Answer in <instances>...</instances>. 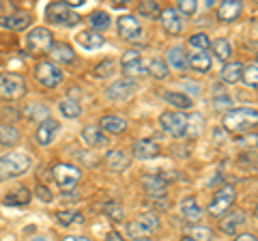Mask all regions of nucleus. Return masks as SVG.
I'll list each match as a JSON object with an SVG mask.
<instances>
[{"mask_svg":"<svg viewBox=\"0 0 258 241\" xmlns=\"http://www.w3.org/2000/svg\"><path fill=\"white\" fill-rule=\"evenodd\" d=\"M224 127L228 132H247L258 125V110L254 108H235L224 114Z\"/></svg>","mask_w":258,"mask_h":241,"instance_id":"obj_1","label":"nucleus"},{"mask_svg":"<svg viewBox=\"0 0 258 241\" xmlns=\"http://www.w3.org/2000/svg\"><path fill=\"white\" fill-rule=\"evenodd\" d=\"M30 168V155L28 153H9L0 157V181L20 176Z\"/></svg>","mask_w":258,"mask_h":241,"instance_id":"obj_2","label":"nucleus"},{"mask_svg":"<svg viewBox=\"0 0 258 241\" xmlns=\"http://www.w3.org/2000/svg\"><path fill=\"white\" fill-rule=\"evenodd\" d=\"M157 226H159L157 215L155 213H144L138 220L127 224V237L129 239H147L157 230Z\"/></svg>","mask_w":258,"mask_h":241,"instance_id":"obj_3","label":"nucleus"},{"mask_svg":"<svg viewBox=\"0 0 258 241\" xmlns=\"http://www.w3.org/2000/svg\"><path fill=\"white\" fill-rule=\"evenodd\" d=\"M24 43H26V50L30 54H45L52 50V33L43 26L32 28L24 39Z\"/></svg>","mask_w":258,"mask_h":241,"instance_id":"obj_4","label":"nucleus"},{"mask_svg":"<svg viewBox=\"0 0 258 241\" xmlns=\"http://www.w3.org/2000/svg\"><path fill=\"white\" fill-rule=\"evenodd\" d=\"M159 125L172 138H181V136L187 134V116L181 114V112H164L159 116Z\"/></svg>","mask_w":258,"mask_h":241,"instance_id":"obj_5","label":"nucleus"},{"mask_svg":"<svg viewBox=\"0 0 258 241\" xmlns=\"http://www.w3.org/2000/svg\"><path fill=\"white\" fill-rule=\"evenodd\" d=\"M26 93V82L18 74H0V95L7 99H18Z\"/></svg>","mask_w":258,"mask_h":241,"instance_id":"obj_6","label":"nucleus"},{"mask_svg":"<svg viewBox=\"0 0 258 241\" xmlns=\"http://www.w3.org/2000/svg\"><path fill=\"white\" fill-rule=\"evenodd\" d=\"M45 15L52 24H58V26H74V24L80 22L78 13H74V9H69L64 3H52L47 7Z\"/></svg>","mask_w":258,"mask_h":241,"instance_id":"obj_7","label":"nucleus"},{"mask_svg":"<svg viewBox=\"0 0 258 241\" xmlns=\"http://www.w3.org/2000/svg\"><path fill=\"white\" fill-rule=\"evenodd\" d=\"M235 198H237L235 188H232V186H224V188H220L215 192L211 205H209V211H211V215H224L232 207Z\"/></svg>","mask_w":258,"mask_h":241,"instance_id":"obj_8","label":"nucleus"},{"mask_svg":"<svg viewBox=\"0 0 258 241\" xmlns=\"http://www.w3.org/2000/svg\"><path fill=\"white\" fill-rule=\"evenodd\" d=\"M37 82L43 84L45 88H56L60 82H62V71L54 65V63H41V65H37Z\"/></svg>","mask_w":258,"mask_h":241,"instance_id":"obj_9","label":"nucleus"},{"mask_svg":"<svg viewBox=\"0 0 258 241\" xmlns=\"http://www.w3.org/2000/svg\"><path fill=\"white\" fill-rule=\"evenodd\" d=\"M136 91H138V84L132 78H125V80H116V82H112V86L106 88V97L112 101H125Z\"/></svg>","mask_w":258,"mask_h":241,"instance_id":"obj_10","label":"nucleus"},{"mask_svg":"<svg viewBox=\"0 0 258 241\" xmlns=\"http://www.w3.org/2000/svg\"><path fill=\"white\" fill-rule=\"evenodd\" d=\"M120 65H123V74L129 78V76H144L149 74L147 69V63L142 61V56L138 50H129L123 54V58H120Z\"/></svg>","mask_w":258,"mask_h":241,"instance_id":"obj_11","label":"nucleus"},{"mask_svg":"<svg viewBox=\"0 0 258 241\" xmlns=\"http://www.w3.org/2000/svg\"><path fill=\"white\" fill-rule=\"evenodd\" d=\"M54 179L56 183H58L60 188H74L76 183L80 181V170L76 166H71V164H58V166H54Z\"/></svg>","mask_w":258,"mask_h":241,"instance_id":"obj_12","label":"nucleus"},{"mask_svg":"<svg viewBox=\"0 0 258 241\" xmlns=\"http://www.w3.org/2000/svg\"><path fill=\"white\" fill-rule=\"evenodd\" d=\"M118 35L127 39V41H136V39L142 37V26L140 22L134 18V15H123L118 18Z\"/></svg>","mask_w":258,"mask_h":241,"instance_id":"obj_13","label":"nucleus"},{"mask_svg":"<svg viewBox=\"0 0 258 241\" xmlns=\"http://www.w3.org/2000/svg\"><path fill=\"white\" fill-rule=\"evenodd\" d=\"M60 132V123L54 118H45L41 125H39L37 130V142L41 144V147H47V144H52L56 140V136Z\"/></svg>","mask_w":258,"mask_h":241,"instance_id":"obj_14","label":"nucleus"},{"mask_svg":"<svg viewBox=\"0 0 258 241\" xmlns=\"http://www.w3.org/2000/svg\"><path fill=\"white\" fill-rule=\"evenodd\" d=\"M82 140L88 144V147L97 149V147H106V144H108V136H106V132H103L99 125H86L82 130Z\"/></svg>","mask_w":258,"mask_h":241,"instance_id":"obj_15","label":"nucleus"},{"mask_svg":"<svg viewBox=\"0 0 258 241\" xmlns=\"http://www.w3.org/2000/svg\"><path fill=\"white\" fill-rule=\"evenodd\" d=\"M161 24H164V30L166 33H170V35H179L181 30H183V22H181V15L176 9H166V11H161Z\"/></svg>","mask_w":258,"mask_h":241,"instance_id":"obj_16","label":"nucleus"},{"mask_svg":"<svg viewBox=\"0 0 258 241\" xmlns=\"http://www.w3.org/2000/svg\"><path fill=\"white\" fill-rule=\"evenodd\" d=\"M134 157H138V159L159 157V144L153 142V140H138L134 144Z\"/></svg>","mask_w":258,"mask_h":241,"instance_id":"obj_17","label":"nucleus"},{"mask_svg":"<svg viewBox=\"0 0 258 241\" xmlns=\"http://www.w3.org/2000/svg\"><path fill=\"white\" fill-rule=\"evenodd\" d=\"M76 41L80 47H84V50H99L103 45V37L97 33V30H82V33H78Z\"/></svg>","mask_w":258,"mask_h":241,"instance_id":"obj_18","label":"nucleus"},{"mask_svg":"<svg viewBox=\"0 0 258 241\" xmlns=\"http://www.w3.org/2000/svg\"><path fill=\"white\" fill-rule=\"evenodd\" d=\"M241 9L243 7H241L239 0H224L220 5V9H217V18L222 22H235L241 15Z\"/></svg>","mask_w":258,"mask_h":241,"instance_id":"obj_19","label":"nucleus"},{"mask_svg":"<svg viewBox=\"0 0 258 241\" xmlns=\"http://www.w3.org/2000/svg\"><path fill=\"white\" fill-rule=\"evenodd\" d=\"M99 127L108 134H123L127 130V120L123 116H116V114H106L99 120Z\"/></svg>","mask_w":258,"mask_h":241,"instance_id":"obj_20","label":"nucleus"},{"mask_svg":"<svg viewBox=\"0 0 258 241\" xmlns=\"http://www.w3.org/2000/svg\"><path fill=\"white\" fill-rule=\"evenodd\" d=\"M220 78L226 84L239 82V80L243 78V65H241V63H226V65L222 67V71H220Z\"/></svg>","mask_w":258,"mask_h":241,"instance_id":"obj_21","label":"nucleus"},{"mask_svg":"<svg viewBox=\"0 0 258 241\" xmlns=\"http://www.w3.org/2000/svg\"><path fill=\"white\" fill-rule=\"evenodd\" d=\"M144 188H147V194L153 196V198H161L166 194V181L161 176H155V174H149L142 179Z\"/></svg>","mask_w":258,"mask_h":241,"instance_id":"obj_22","label":"nucleus"},{"mask_svg":"<svg viewBox=\"0 0 258 241\" xmlns=\"http://www.w3.org/2000/svg\"><path fill=\"white\" fill-rule=\"evenodd\" d=\"M211 63H213V58L207 52H194L187 58V65L194 71H198V74H207V71L211 69Z\"/></svg>","mask_w":258,"mask_h":241,"instance_id":"obj_23","label":"nucleus"},{"mask_svg":"<svg viewBox=\"0 0 258 241\" xmlns=\"http://www.w3.org/2000/svg\"><path fill=\"white\" fill-rule=\"evenodd\" d=\"M106 166L112 172H123L129 166V157L123 153V151H110L106 155Z\"/></svg>","mask_w":258,"mask_h":241,"instance_id":"obj_24","label":"nucleus"},{"mask_svg":"<svg viewBox=\"0 0 258 241\" xmlns=\"http://www.w3.org/2000/svg\"><path fill=\"white\" fill-rule=\"evenodd\" d=\"M30 24V15L28 13H13L9 18H0V26L11 28V30H24Z\"/></svg>","mask_w":258,"mask_h":241,"instance_id":"obj_25","label":"nucleus"},{"mask_svg":"<svg viewBox=\"0 0 258 241\" xmlns=\"http://www.w3.org/2000/svg\"><path fill=\"white\" fill-rule=\"evenodd\" d=\"M181 215L185 220H189V222H196V220H200L203 218V209L198 207V203L194 198H185V200H181Z\"/></svg>","mask_w":258,"mask_h":241,"instance_id":"obj_26","label":"nucleus"},{"mask_svg":"<svg viewBox=\"0 0 258 241\" xmlns=\"http://www.w3.org/2000/svg\"><path fill=\"white\" fill-rule=\"evenodd\" d=\"M243 222H245V215H243V213H241V211H232V213H228V215H226V218L222 220L220 228H222V232H226V235H232V232H237V228H239Z\"/></svg>","mask_w":258,"mask_h":241,"instance_id":"obj_27","label":"nucleus"},{"mask_svg":"<svg viewBox=\"0 0 258 241\" xmlns=\"http://www.w3.org/2000/svg\"><path fill=\"white\" fill-rule=\"evenodd\" d=\"M30 203V192L26 188H18L11 194L5 196V205L7 207H26Z\"/></svg>","mask_w":258,"mask_h":241,"instance_id":"obj_28","label":"nucleus"},{"mask_svg":"<svg viewBox=\"0 0 258 241\" xmlns=\"http://www.w3.org/2000/svg\"><path fill=\"white\" fill-rule=\"evenodd\" d=\"M168 63H170V67L176 69V71H185V67H187V56H185L183 47L174 45L170 47V52H168Z\"/></svg>","mask_w":258,"mask_h":241,"instance_id":"obj_29","label":"nucleus"},{"mask_svg":"<svg viewBox=\"0 0 258 241\" xmlns=\"http://www.w3.org/2000/svg\"><path fill=\"white\" fill-rule=\"evenodd\" d=\"M52 56L54 61H60V63H74L76 61V52L71 50L67 43H52Z\"/></svg>","mask_w":258,"mask_h":241,"instance_id":"obj_30","label":"nucleus"},{"mask_svg":"<svg viewBox=\"0 0 258 241\" xmlns=\"http://www.w3.org/2000/svg\"><path fill=\"white\" fill-rule=\"evenodd\" d=\"M56 220H58L62 226H74V224H82L84 222V215L80 211H76V209H67V211L56 213Z\"/></svg>","mask_w":258,"mask_h":241,"instance_id":"obj_31","label":"nucleus"},{"mask_svg":"<svg viewBox=\"0 0 258 241\" xmlns=\"http://www.w3.org/2000/svg\"><path fill=\"white\" fill-rule=\"evenodd\" d=\"M164 99H166L168 103H172V106H176L179 110L191 108V99H189L185 93H172V91H168V93H164Z\"/></svg>","mask_w":258,"mask_h":241,"instance_id":"obj_32","label":"nucleus"},{"mask_svg":"<svg viewBox=\"0 0 258 241\" xmlns=\"http://www.w3.org/2000/svg\"><path fill=\"white\" fill-rule=\"evenodd\" d=\"M20 140V132L13 125H0V144H15Z\"/></svg>","mask_w":258,"mask_h":241,"instance_id":"obj_33","label":"nucleus"},{"mask_svg":"<svg viewBox=\"0 0 258 241\" xmlns=\"http://www.w3.org/2000/svg\"><path fill=\"white\" fill-rule=\"evenodd\" d=\"M58 108L67 118H78L80 114H82V108H80L78 101H74V99H62L58 103Z\"/></svg>","mask_w":258,"mask_h":241,"instance_id":"obj_34","label":"nucleus"},{"mask_svg":"<svg viewBox=\"0 0 258 241\" xmlns=\"http://www.w3.org/2000/svg\"><path fill=\"white\" fill-rule=\"evenodd\" d=\"M213 52H215V58L217 61H228V56L232 52V45L228 39H217L213 43Z\"/></svg>","mask_w":258,"mask_h":241,"instance_id":"obj_35","label":"nucleus"},{"mask_svg":"<svg viewBox=\"0 0 258 241\" xmlns=\"http://www.w3.org/2000/svg\"><path fill=\"white\" fill-rule=\"evenodd\" d=\"M147 69H149V74L153 78H157V80H164L168 76V65H166L164 61H159V58H153L149 65H147Z\"/></svg>","mask_w":258,"mask_h":241,"instance_id":"obj_36","label":"nucleus"},{"mask_svg":"<svg viewBox=\"0 0 258 241\" xmlns=\"http://www.w3.org/2000/svg\"><path fill=\"white\" fill-rule=\"evenodd\" d=\"M189 45L196 52H207L209 47H211V39H209L205 33H196V35L189 37Z\"/></svg>","mask_w":258,"mask_h":241,"instance_id":"obj_37","label":"nucleus"},{"mask_svg":"<svg viewBox=\"0 0 258 241\" xmlns=\"http://www.w3.org/2000/svg\"><path fill=\"white\" fill-rule=\"evenodd\" d=\"M91 26H93V30H97V28H108L110 26V15L106 13V11H93L91 13Z\"/></svg>","mask_w":258,"mask_h":241,"instance_id":"obj_38","label":"nucleus"},{"mask_svg":"<svg viewBox=\"0 0 258 241\" xmlns=\"http://www.w3.org/2000/svg\"><path fill=\"white\" fill-rule=\"evenodd\" d=\"M203 123H205V120H203V116H200V114L189 116L187 118V134H185V136H189V138H196V136L203 132V127H205Z\"/></svg>","mask_w":258,"mask_h":241,"instance_id":"obj_39","label":"nucleus"},{"mask_svg":"<svg viewBox=\"0 0 258 241\" xmlns=\"http://www.w3.org/2000/svg\"><path fill=\"white\" fill-rule=\"evenodd\" d=\"M112 71H114V61L106 58L93 69V76L95 78H108V76H112Z\"/></svg>","mask_w":258,"mask_h":241,"instance_id":"obj_40","label":"nucleus"},{"mask_svg":"<svg viewBox=\"0 0 258 241\" xmlns=\"http://www.w3.org/2000/svg\"><path fill=\"white\" fill-rule=\"evenodd\" d=\"M138 13L142 15V18H147V20H153V18H157V15H161L157 3H140Z\"/></svg>","mask_w":258,"mask_h":241,"instance_id":"obj_41","label":"nucleus"},{"mask_svg":"<svg viewBox=\"0 0 258 241\" xmlns=\"http://www.w3.org/2000/svg\"><path fill=\"white\" fill-rule=\"evenodd\" d=\"M189 239H194V241H211L213 232H211V228H207V226H194L189 230Z\"/></svg>","mask_w":258,"mask_h":241,"instance_id":"obj_42","label":"nucleus"},{"mask_svg":"<svg viewBox=\"0 0 258 241\" xmlns=\"http://www.w3.org/2000/svg\"><path fill=\"white\" fill-rule=\"evenodd\" d=\"M243 82L252 88H258V67L256 65H249V67H243Z\"/></svg>","mask_w":258,"mask_h":241,"instance_id":"obj_43","label":"nucleus"},{"mask_svg":"<svg viewBox=\"0 0 258 241\" xmlns=\"http://www.w3.org/2000/svg\"><path fill=\"white\" fill-rule=\"evenodd\" d=\"M26 116L35 118V120H41V123H43V118L47 116V108L41 106V103H32V106L26 108Z\"/></svg>","mask_w":258,"mask_h":241,"instance_id":"obj_44","label":"nucleus"},{"mask_svg":"<svg viewBox=\"0 0 258 241\" xmlns=\"http://www.w3.org/2000/svg\"><path fill=\"white\" fill-rule=\"evenodd\" d=\"M196 9H198V3H196V0H181V3H179V11L185 13V15L196 13Z\"/></svg>","mask_w":258,"mask_h":241,"instance_id":"obj_45","label":"nucleus"},{"mask_svg":"<svg viewBox=\"0 0 258 241\" xmlns=\"http://www.w3.org/2000/svg\"><path fill=\"white\" fill-rule=\"evenodd\" d=\"M108 215L118 222V220H123V209H120L116 203H110V205H108Z\"/></svg>","mask_w":258,"mask_h":241,"instance_id":"obj_46","label":"nucleus"},{"mask_svg":"<svg viewBox=\"0 0 258 241\" xmlns=\"http://www.w3.org/2000/svg\"><path fill=\"white\" fill-rule=\"evenodd\" d=\"M213 106H215L217 110H224V108L232 106V101H230L228 95H220V97H215V99H213Z\"/></svg>","mask_w":258,"mask_h":241,"instance_id":"obj_47","label":"nucleus"},{"mask_svg":"<svg viewBox=\"0 0 258 241\" xmlns=\"http://www.w3.org/2000/svg\"><path fill=\"white\" fill-rule=\"evenodd\" d=\"M37 196L43 200V203H52V194H50V190L43 188V186H39L37 188Z\"/></svg>","mask_w":258,"mask_h":241,"instance_id":"obj_48","label":"nucleus"},{"mask_svg":"<svg viewBox=\"0 0 258 241\" xmlns=\"http://www.w3.org/2000/svg\"><path fill=\"white\" fill-rule=\"evenodd\" d=\"M181 86H187V93H191V95H200V86H196L194 82H189V80H183Z\"/></svg>","mask_w":258,"mask_h":241,"instance_id":"obj_49","label":"nucleus"},{"mask_svg":"<svg viewBox=\"0 0 258 241\" xmlns=\"http://www.w3.org/2000/svg\"><path fill=\"white\" fill-rule=\"evenodd\" d=\"M241 144H245V147H256L258 136H245V138H241Z\"/></svg>","mask_w":258,"mask_h":241,"instance_id":"obj_50","label":"nucleus"},{"mask_svg":"<svg viewBox=\"0 0 258 241\" xmlns=\"http://www.w3.org/2000/svg\"><path fill=\"white\" fill-rule=\"evenodd\" d=\"M235 241H258L254 235H249V232H245V235H239Z\"/></svg>","mask_w":258,"mask_h":241,"instance_id":"obj_51","label":"nucleus"},{"mask_svg":"<svg viewBox=\"0 0 258 241\" xmlns=\"http://www.w3.org/2000/svg\"><path fill=\"white\" fill-rule=\"evenodd\" d=\"M106 241H123V237H120L118 232H110V235L106 237Z\"/></svg>","mask_w":258,"mask_h":241,"instance_id":"obj_52","label":"nucleus"},{"mask_svg":"<svg viewBox=\"0 0 258 241\" xmlns=\"http://www.w3.org/2000/svg\"><path fill=\"white\" fill-rule=\"evenodd\" d=\"M62 241H80V239H78V237H64Z\"/></svg>","mask_w":258,"mask_h":241,"instance_id":"obj_53","label":"nucleus"},{"mask_svg":"<svg viewBox=\"0 0 258 241\" xmlns=\"http://www.w3.org/2000/svg\"><path fill=\"white\" fill-rule=\"evenodd\" d=\"M30 241H47L45 237H35V239H30Z\"/></svg>","mask_w":258,"mask_h":241,"instance_id":"obj_54","label":"nucleus"},{"mask_svg":"<svg viewBox=\"0 0 258 241\" xmlns=\"http://www.w3.org/2000/svg\"><path fill=\"white\" fill-rule=\"evenodd\" d=\"M179 241H194V239H189V237H181Z\"/></svg>","mask_w":258,"mask_h":241,"instance_id":"obj_55","label":"nucleus"}]
</instances>
